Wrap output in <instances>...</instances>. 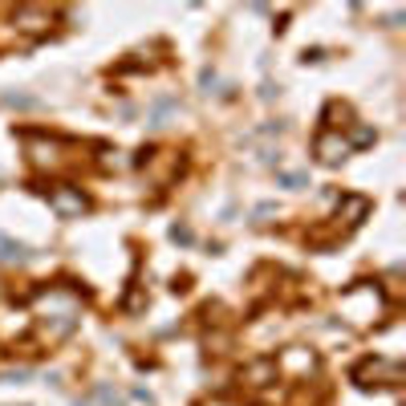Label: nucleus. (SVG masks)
Segmentation results:
<instances>
[{
	"label": "nucleus",
	"instance_id": "f03ea898",
	"mask_svg": "<svg viewBox=\"0 0 406 406\" xmlns=\"http://www.w3.org/2000/svg\"><path fill=\"white\" fill-rule=\"evenodd\" d=\"M341 155H345V142H334V138H321V159H325V163H338Z\"/></svg>",
	"mask_w": 406,
	"mask_h": 406
},
{
	"label": "nucleus",
	"instance_id": "f257e3e1",
	"mask_svg": "<svg viewBox=\"0 0 406 406\" xmlns=\"http://www.w3.org/2000/svg\"><path fill=\"white\" fill-rule=\"evenodd\" d=\"M49 203H53L61 215H81V211H86V195L73 191V187H57V191L49 195Z\"/></svg>",
	"mask_w": 406,
	"mask_h": 406
}]
</instances>
